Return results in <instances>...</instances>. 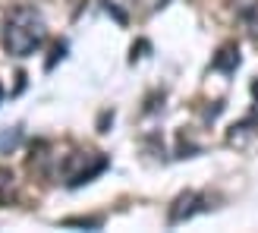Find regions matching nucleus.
<instances>
[{"mask_svg": "<svg viewBox=\"0 0 258 233\" xmlns=\"http://www.w3.org/2000/svg\"><path fill=\"white\" fill-rule=\"evenodd\" d=\"M199 196L196 192H186V196H179L176 199V205H173V211H170V224H179V221H186V217H192L199 208Z\"/></svg>", "mask_w": 258, "mask_h": 233, "instance_id": "f03ea898", "label": "nucleus"}, {"mask_svg": "<svg viewBox=\"0 0 258 233\" xmlns=\"http://www.w3.org/2000/svg\"><path fill=\"white\" fill-rule=\"evenodd\" d=\"M19 139H22L19 129H0V151L16 148V145H19Z\"/></svg>", "mask_w": 258, "mask_h": 233, "instance_id": "7ed1b4c3", "label": "nucleus"}, {"mask_svg": "<svg viewBox=\"0 0 258 233\" xmlns=\"http://www.w3.org/2000/svg\"><path fill=\"white\" fill-rule=\"evenodd\" d=\"M47 38V25L41 19V13L32 7H16L7 19V32H4V47L13 57H29Z\"/></svg>", "mask_w": 258, "mask_h": 233, "instance_id": "f257e3e1", "label": "nucleus"}]
</instances>
